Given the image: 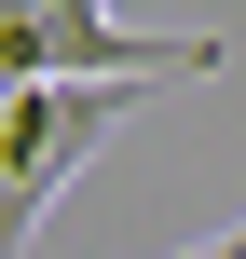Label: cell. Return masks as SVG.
Masks as SVG:
<instances>
[{
	"instance_id": "3957f363",
	"label": "cell",
	"mask_w": 246,
	"mask_h": 259,
	"mask_svg": "<svg viewBox=\"0 0 246 259\" xmlns=\"http://www.w3.org/2000/svg\"><path fill=\"white\" fill-rule=\"evenodd\" d=\"M178 259H246V219H233V232H205V246H178Z\"/></svg>"
},
{
	"instance_id": "7a4b0ae2",
	"label": "cell",
	"mask_w": 246,
	"mask_h": 259,
	"mask_svg": "<svg viewBox=\"0 0 246 259\" xmlns=\"http://www.w3.org/2000/svg\"><path fill=\"white\" fill-rule=\"evenodd\" d=\"M137 96H151V82H14V96H0V259H27L41 205L110 150V123H123Z\"/></svg>"
},
{
	"instance_id": "6da1fadb",
	"label": "cell",
	"mask_w": 246,
	"mask_h": 259,
	"mask_svg": "<svg viewBox=\"0 0 246 259\" xmlns=\"http://www.w3.org/2000/svg\"><path fill=\"white\" fill-rule=\"evenodd\" d=\"M219 41L123 27L110 0H0V96L14 82H205Z\"/></svg>"
}]
</instances>
